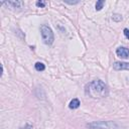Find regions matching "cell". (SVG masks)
<instances>
[{"label": "cell", "mask_w": 129, "mask_h": 129, "mask_svg": "<svg viewBox=\"0 0 129 129\" xmlns=\"http://www.w3.org/2000/svg\"><path fill=\"white\" fill-rule=\"evenodd\" d=\"M86 94L91 98H104L108 95L107 85L101 80H95L86 86Z\"/></svg>", "instance_id": "obj_1"}, {"label": "cell", "mask_w": 129, "mask_h": 129, "mask_svg": "<svg viewBox=\"0 0 129 129\" xmlns=\"http://www.w3.org/2000/svg\"><path fill=\"white\" fill-rule=\"evenodd\" d=\"M90 129H119L117 123L113 121H94L87 124Z\"/></svg>", "instance_id": "obj_2"}, {"label": "cell", "mask_w": 129, "mask_h": 129, "mask_svg": "<svg viewBox=\"0 0 129 129\" xmlns=\"http://www.w3.org/2000/svg\"><path fill=\"white\" fill-rule=\"evenodd\" d=\"M40 34H41V37H42V40L45 44H51L54 40V35H53V32L51 30V28L45 24H42L40 26Z\"/></svg>", "instance_id": "obj_3"}, {"label": "cell", "mask_w": 129, "mask_h": 129, "mask_svg": "<svg viewBox=\"0 0 129 129\" xmlns=\"http://www.w3.org/2000/svg\"><path fill=\"white\" fill-rule=\"evenodd\" d=\"M113 69L115 71H122V70L129 71V63L124 61H115L113 63Z\"/></svg>", "instance_id": "obj_4"}, {"label": "cell", "mask_w": 129, "mask_h": 129, "mask_svg": "<svg viewBox=\"0 0 129 129\" xmlns=\"http://www.w3.org/2000/svg\"><path fill=\"white\" fill-rule=\"evenodd\" d=\"M116 53L121 58H127V57H129V49L126 48V47H124V46L118 47L116 49Z\"/></svg>", "instance_id": "obj_5"}, {"label": "cell", "mask_w": 129, "mask_h": 129, "mask_svg": "<svg viewBox=\"0 0 129 129\" xmlns=\"http://www.w3.org/2000/svg\"><path fill=\"white\" fill-rule=\"evenodd\" d=\"M80 105H81L80 100H79V99H77V98H75V99H73V100L70 102L69 107H70L71 109H77V108H79V107H80Z\"/></svg>", "instance_id": "obj_6"}, {"label": "cell", "mask_w": 129, "mask_h": 129, "mask_svg": "<svg viewBox=\"0 0 129 129\" xmlns=\"http://www.w3.org/2000/svg\"><path fill=\"white\" fill-rule=\"evenodd\" d=\"M5 3L7 5L12 6L13 8H20L23 5V2L22 1H8V2H5Z\"/></svg>", "instance_id": "obj_7"}, {"label": "cell", "mask_w": 129, "mask_h": 129, "mask_svg": "<svg viewBox=\"0 0 129 129\" xmlns=\"http://www.w3.org/2000/svg\"><path fill=\"white\" fill-rule=\"evenodd\" d=\"M34 67H35V70L38 71V72H42V71L45 70V66H44L42 62H40V61H37V62L34 64Z\"/></svg>", "instance_id": "obj_8"}, {"label": "cell", "mask_w": 129, "mask_h": 129, "mask_svg": "<svg viewBox=\"0 0 129 129\" xmlns=\"http://www.w3.org/2000/svg\"><path fill=\"white\" fill-rule=\"evenodd\" d=\"M104 4H105V1L104 0H99V1H97L96 2V10H101L102 8H103V6H104Z\"/></svg>", "instance_id": "obj_9"}, {"label": "cell", "mask_w": 129, "mask_h": 129, "mask_svg": "<svg viewBox=\"0 0 129 129\" xmlns=\"http://www.w3.org/2000/svg\"><path fill=\"white\" fill-rule=\"evenodd\" d=\"M112 19L114 20V21H121L122 20V16L120 15V14H113L112 15Z\"/></svg>", "instance_id": "obj_10"}, {"label": "cell", "mask_w": 129, "mask_h": 129, "mask_svg": "<svg viewBox=\"0 0 129 129\" xmlns=\"http://www.w3.org/2000/svg\"><path fill=\"white\" fill-rule=\"evenodd\" d=\"M35 5L37 6V7H44L45 5H46V2H44V1H37L36 3H35Z\"/></svg>", "instance_id": "obj_11"}, {"label": "cell", "mask_w": 129, "mask_h": 129, "mask_svg": "<svg viewBox=\"0 0 129 129\" xmlns=\"http://www.w3.org/2000/svg\"><path fill=\"white\" fill-rule=\"evenodd\" d=\"M123 32H124V35L129 39V29H128V28H125V29L123 30Z\"/></svg>", "instance_id": "obj_12"}, {"label": "cell", "mask_w": 129, "mask_h": 129, "mask_svg": "<svg viewBox=\"0 0 129 129\" xmlns=\"http://www.w3.org/2000/svg\"><path fill=\"white\" fill-rule=\"evenodd\" d=\"M64 3L73 5V4H78V3H79V1H68V0H66V1H64Z\"/></svg>", "instance_id": "obj_13"}, {"label": "cell", "mask_w": 129, "mask_h": 129, "mask_svg": "<svg viewBox=\"0 0 129 129\" xmlns=\"http://www.w3.org/2000/svg\"><path fill=\"white\" fill-rule=\"evenodd\" d=\"M31 128H32L31 125H26L25 127H23V128H21V129H31Z\"/></svg>", "instance_id": "obj_14"}]
</instances>
